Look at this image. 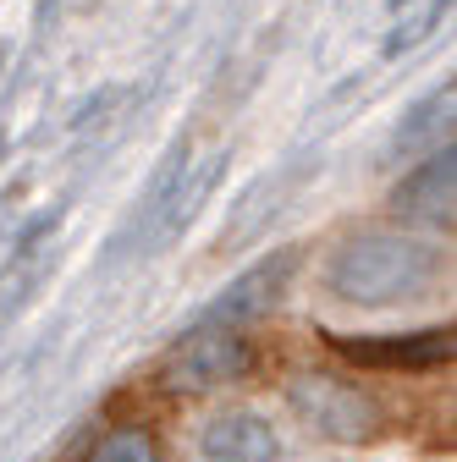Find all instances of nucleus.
<instances>
[{
  "label": "nucleus",
  "instance_id": "f257e3e1",
  "mask_svg": "<svg viewBox=\"0 0 457 462\" xmlns=\"http://www.w3.org/2000/svg\"><path fill=\"white\" fill-rule=\"evenodd\" d=\"M435 281H441V248L414 243V237H359L325 270L331 292L348 298V303H364V309L419 298Z\"/></svg>",
  "mask_w": 457,
  "mask_h": 462
},
{
  "label": "nucleus",
  "instance_id": "f03ea898",
  "mask_svg": "<svg viewBox=\"0 0 457 462\" xmlns=\"http://www.w3.org/2000/svg\"><path fill=\"white\" fill-rule=\"evenodd\" d=\"M287 402L293 413L320 435V440H336V446H369L386 435V413L380 402L348 380H331V374H293L287 380Z\"/></svg>",
  "mask_w": 457,
  "mask_h": 462
},
{
  "label": "nucleus",
  "instance_id": "7ed1b4c3",
  "mask_svg": "<svg viewBox=\"0 0 457 462\" xmlns=\"http://www.w3.org/2000/svg\"><path fill=\"white\" fill-rule=\"evenodd\" d=\"M248 369V341L232 325H193L182 346L160 364V385L171 391H215L232 385Z\"/></svg>",
  "mask_w": 457,
  "mask_h": 462
},
{
  "label": "nucleus",
  "instance_id": "20e7f679",
  "mask_svg": "<svg viewBox=\"0 0 457 462\" xmlns=\"http://www.w3.org/2000/svg\"><path fill=\"white\" fill-rule=\"evenodd\" d=\"M331 346L364 369H441L457 353V336L452 325H430L408 336H331Z\"/></svg>",
  "mask_w": 457,
  "mask_h": 462
},
{
  "label": "nucleus",
  "instance_id": "39448f33",
  "mask_svg": "<svg viewBox=\"0 0 457 462\" xmlns=\"http://www.w3.org/2000/svg\"><path fill=\"white\" fill-rule=\"evenodd\" d=\"M293 270H298V254L293 248H281V254H270V259H259L254 270H243L226 292L204 309V319L199 325H243V319H259L275 298H281V286L293 281Z\"/></svg>",
  "mask_w": 457,
  "mask_h": 462
},
{
  "label": "nucleus",
  "instance_id": "423d86ee",
  "mask_svg": "<svg viewBox=\"0 0 457 462\" xmlns=\"http://www.w3.org/2000/svg\"><path fill=\"white\" fill-rule=\"evenodd\" d=\"M452 177H457V160H452V143L430 149V160L403 177V188L391 193L396 215L403 220H419V226H452Z\"/></svg>",
  "mask_w": 457,
  "mask_h": 462
},
{
  "label": "nucleus",
  "instance_id": "0eeeda50",
  "mask_svg": "<svg viewBox=\"0 0 457 462\" xmlns=\"http://www.w3.org/2000/svg\"><path fill=\"white\" fill-rule=\"evenodd\" d=\"M441 143H452V83L435 88L430 99H419L403 122H396V133L386 143V160H414V154H430Z\"/></svg>",
  "mask_w": 457,
  "mask_h": 462
},
{
  "label": "nucleus",
  "instance_id": "6e6552de",
  "mask_svg": "<svg viewBox=\"0 0 457 462\" xmlns=\"http://www.w3.org/2000/svg\"><path fill=\"white\" fill-rule=\"evenodd\" d=\"M199 451L204 462H275V435L254 413H226L204 430Z\"/></svg>",
  "mask_w": 457,
  "mask_h": 462
},
{
  "label": "nucleus",
  "instance_id": "1a4fd4ad",
  "mask_svg": "<svg viewBox=\"0 0 457 462\" xmlns=\"http://www.w3.org/2000/svg\"><path fill=\"white\" fill-rule=\"evenodd\" d=\"M50 237H55V220H39L28 237L17 243V254H12V270L0 275V314H12L23 298H33V286L44 281V264H55V248H50Z\"/></svg>",
  "mask_w": 457,
  "mask_h": 462
},
{
  "label": "nucleus",
  "instance_id": "9d476101",
  "mask_svg": "<svg viewBox=\"0 0 457 462\" xmlns=\"http://www.w3.org/2000/svg\"><path fill=\"white\" fill-rule=\"evenodd\" d=\"M89 462H165V451H160L154 430H144V424H122V430H110V435L89 451Z\"/></svg>",
  "mask_w": 457,
  "mask_h": 462
},
{
  "label": "nucleus",
  "instance_id": "9b49d317",
  "mask_svg": "<svg viewBox=\"0 0 457 462\" xmlns=\"http://www.w3.org/2000/svg\"><path fill=\"white\" fill-rule=\"evenodd\" d=\"M446 6H452V0H430V6H424V12H419V17H414L408 28H396V33L386 39V55H396V50H408V44H419V39H424V33H430V28H435V23L446 17Z\"/></svg>",
  "mask_w": 457,
  "mask_h": 462
},
{
  "label": "nucleus",
  "instance_id": "f8f14e48",
  "mask_svg": "<svg viewBox=\"0 0 457 462\" xmlns=\"http://www.w3.org/2000/svg\"><path fill=\"white\" fill-rule=\"evenodd\" d=\"M391 6H403V0H391Z\"/></svg>",
  "mask_w": 457,
  "mask_h": 462
}]
</instances>
